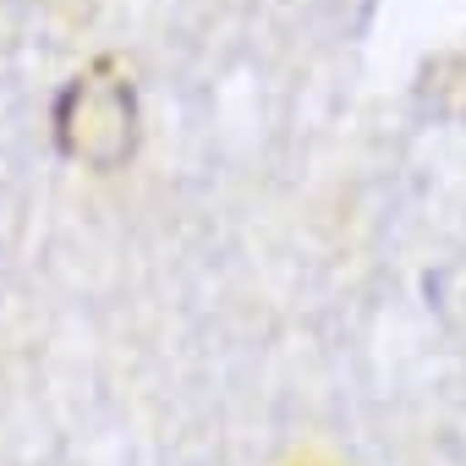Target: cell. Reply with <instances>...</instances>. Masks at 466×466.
<instances>
[{"label":"cell","instance_id":"6da1fadb","mask_svg":"<svg viewBox=\"0 0 466 466\" xmlns=\"http://www.w3.org/2000/svg\"><path fill=\"white\" fill-rule=\"evenodd\" d=\"M50 137H56L61 159H72L94 176L127 170V159L137 154V137H143V105H137L132 72L116 56L77 66L50 99Z\"/></svg>","mask_w":466,"mask_h":466}]
</instances>
